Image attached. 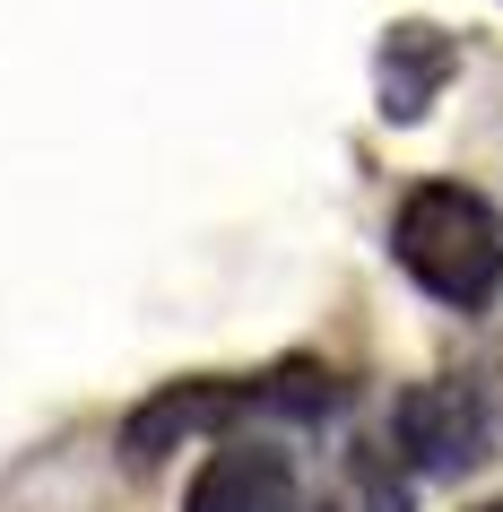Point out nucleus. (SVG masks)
I'll use <instances>...</instances> for the list:
<instances>
[{
	"label": "nucleus",
	"mask_w": 503,
	"mask_h": 512,
	"mask_svg": "<svg viewBox=\"0 0 503 512\" xmlns=\"http://www.w3.org/2000/svg\"><path fill=\"white\" fill-rule=\"evenodd\" d=\"M486 443H495V417L477 400V382H460V374L408 382L391 400V417H382V452L408 478H460V469L486 460Z\"/></svg>",
	"instance_id": "obj_2"
},
{
	"label": "nucleus",
	"mask_w": 503,
	"mask_h": 512,
	"mask_svg": "<svg viewBox=\"0 0 503 512\" xmlns=\"http://www.w3.org/2000/svg\"><path fill=\"white\" fill-rule=\"evenodd\" d=\"M408 469H399L382 443H347L339 452V469H330V486H321V504H304V512H408Z\"/></svg>",
	"instance_id": "obj_6"
},
{
	"label": "nucleus",
	"mask_w": 503,
	"mask_h": 512,
	"mask_svg": "<svg viewBox=\"0 0 503 512\" xmlns=\"http://www.w3.org/2000/svg\"><path fill=\"white\" fill-rule=\"evenodd\" d=\"M183 512H304V469L278 434H226L183 478Z\"/></svg>",
	"instance_id": "obj_4"
},
{
	"label": "nucleus",
	"mask_w": 503,
	"mask_h": 512,
	"mask_svg": "<svg viewBox=\"0 0 503 512\" xmlns=\"http://www.w3.org/2000/svg\"><path fill=\"white\" fill-rule=\"evenodd\" d=\"M252 417H269V391L261 374H200V382H165V391H148V400L122 417V452L148 469V460L165 452H209V443H226V434H252Z\"/></svg>",
	"instance_id": "obj_3"
},
{
	"label": "nucleus",
	"mask_w": 503,
	"mask_h": 512,
	"mask_svg": "<svg viewBox=\"0 0 503 512\" xmlns=\"http://www.w3.org/2000/svg\"><path fill=\"white\" fill-rule=\"evenodd\" d=\"M469 512H503V504H469Z\"/></svg>",
	"instance_id": "obj_7"
},
{
	"label": "nucleus",
	"mask_w": 503,
	"mask_h": 512,
	"mask_svg": "<svg viewBox=\"0 0 503 512\" xmlns=\"http://www.w3.org/2000/svg\"><path fill=\"white\" fill-rule=\"evenodd\" d=\"M391 261L451 313H486L503 296V209L469 183H417L391 209Z\"/></svg>",
	"instance_id": "obj_1"
},
{
	"label": "nucleus",
	"mask_w": 503,
	"mask_h": 512,
	"mask_svg": "<svg viewBox=\"0 0 503 512\" xmlns=\"http://www.w3.org/2000/svg\"><path fill=\"white\" fill-rule=\"evenodd\" d=\"M451 79V44L434 27H391V44H382V113L391 122H417L434 96H443Z\"/></svg>",
	"instance_id": "obj_5"
}]
</instances>
